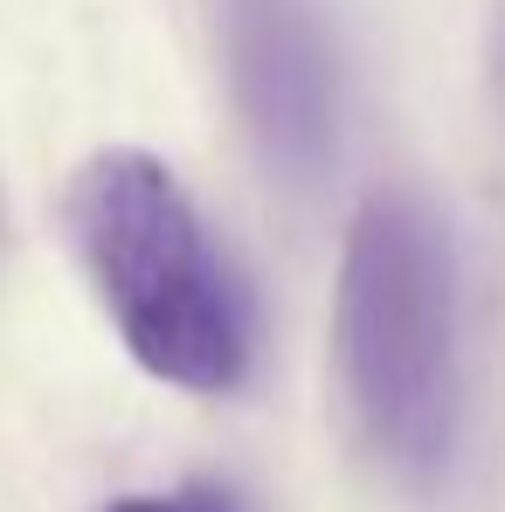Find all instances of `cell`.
<instances>
[{"instance_id": "cell-1", "label": "cell", "mask_w": 505, "mask_h": 512, "mask_svg": "<svg viewBox=\"0 0 505 512\" xmlns=\"http://www.w3.org/2000/svg\"><path fill=\"white\" fill-rule=\"evenodd\" d=\"M333 346L360 443L429 492L457 450V270L436 208L409 187H381L346 229Z\"/></svg>"}, {"instance_id": "cell-2", "label": "cell", "mask_w": 505, "mask_h": 512, "mask_svg": "<svg viewBox=\"0 0 505 512\" xmlns=\"http://www.w3.org/2000/svg\"><path fill=\"white\" fill-rule=\"evenodd\" d=\"M70 229L118 340L146 374L194 395L250 381V291L153 153H97L70 180Z\"/></svg>"}, {"instance_id": "cell-3", "label": "cell", "mask_w": 505, "mask_h": 512, "mask_svg": "<svg viewBox=\"0 0 505 512\" xmlns=\"http://www.w3.org/2000/svg\"><path fill=\"white\" fill-rule=\"evenodd\" d=\"M215 21H222V70L263 167L291 187L326 180V167L339 160L346 77L319 0H222Z\"/></svg>"}, {"instance_id": "cell-4", "label": "cell", "mask_w": 505, "mask_h": 512, "mask_svg": "<svg viewBox=\"0 0 505 512\" xmlns=\"http://www.w3.org/2000/svg\"><path fill=\"white\" fill-rule=\"evenodd\" d=\"M104 512H243V506H236V492H222V485H180V492L118 499V506H104Z\"/></svg>"}, {"instance_id": "cell-5", "label": "cell", "mask_w": 505, "mask_h": 512, "mask_svg": "<svg viewBox=\"0 0 505 512\" xmlns=\"http://www.w3.org/2000/svg\"><path fill=\"white\" fill-rule=\"evenodd\" d=\"M492 56H499V90H505V7H499V42H492Z\"/></svg>"}]
</instances>
